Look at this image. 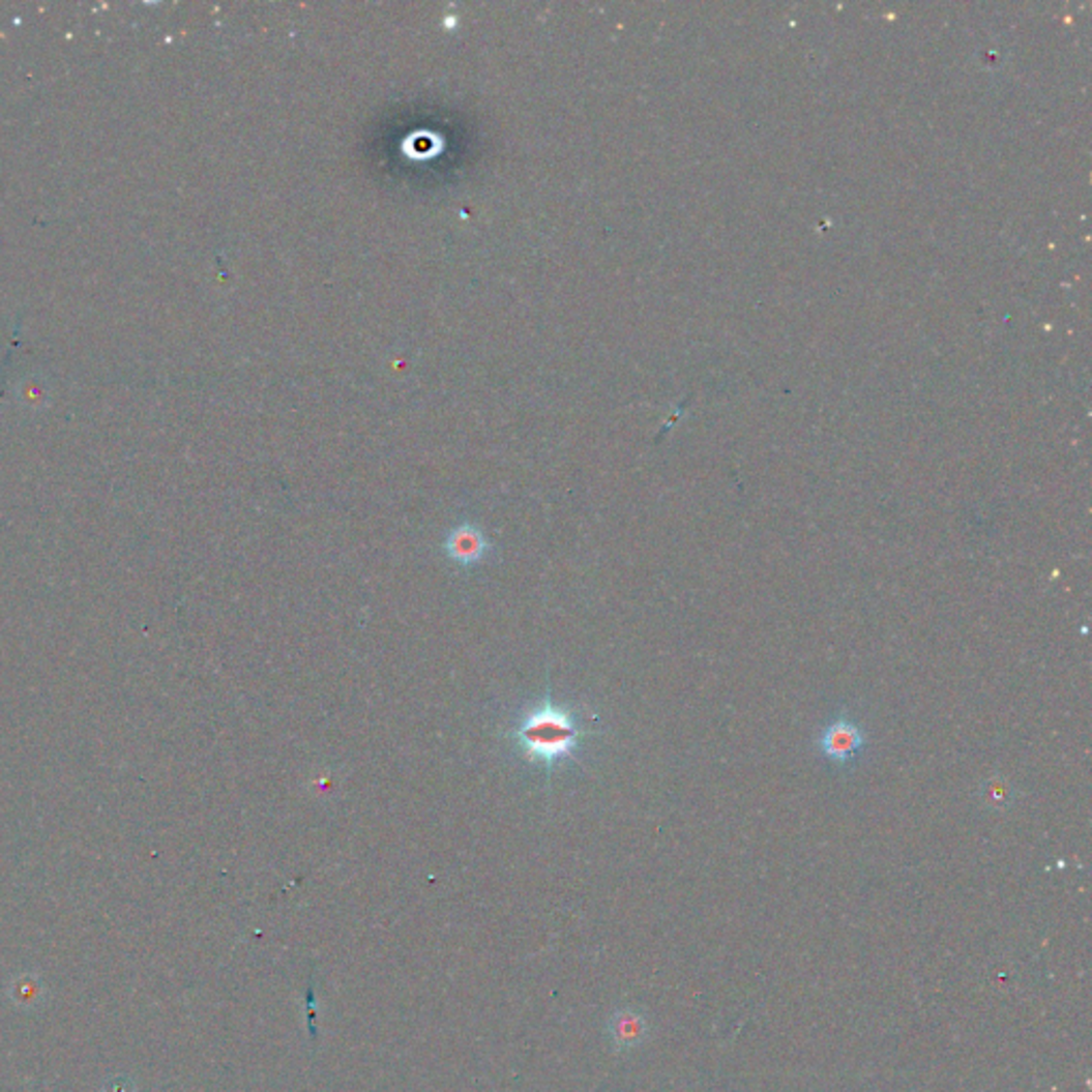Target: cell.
<instances>
[{
  "instance_id": "cell-1",
  "label": "cell",
  "mask_w": 1092,
  "mask_h": 1092,
  "mask_svg": "<svg viewBox=\"0 0 1092 1092\" xmlns=\"http://www.w3.org/2000/svg\"><path fill=\"white\" fill-rule=\"evenodd\" d=\"M589 732L583 728L579 715L568 707H559L544 696L540 704L527 711L508 736L527 762H536L551 774L559 764L570 762L581 741Z\"/></svg>"
},
{
  "instance_id": "cell-2",
  "label": "cell",
  "mask_w": 1092,
  "mask_h": 1092,
  "mask_svg": "<svg viewBox=\"0 0 1092 1092\" xmlns=\"http://www.w3.org/2000/svg\"><path fill=\"white\" fill-rule=\"evenodd\" d=\"M864 745H866V736L862 728L856 721H852L848 715H840L832 719L820 736L822 754L834 764L854 762L864 749Z\"/></svg>"
},
{
  "instance_id": "cell-3",
  "label": "cell",
  "mask_w": 1092,
  "mask_h": 1092,
  "mask_svg": "<svg viewBox=\"0 0 1092 1092\" xmlns=\"http://www.w3.org/2000/svg\"><path fill=\"white\" fill-rule=\"evenodd\" d=\"M444 549L452 561L462 563V566H474L489 553V540L476 525L464 523L448 534Z\"/></svg>"
},
{
  "instance_id": "cell-4",
  "label": "cell",
  "mask_w": 1092,
  "mask_h": 1092,
  "mask_svg": "<svg viewBox=\"0 0 1092 1092\" xmlns=\"http://www.w3.org/2000/svg\"><path fill=\"white\" fill-rule=\"evenodd\" d=\"M609 1033L617 1050H629L643 1043L647 1035V1020L639 1011L631 1009L617 1011L609 1025Z\"/></svg>"
}]
</instances>
